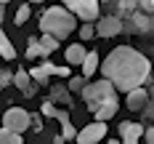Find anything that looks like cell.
<instances>
[{
    "instance_id": "1",
    "label": "cell",
    "mask_w": 154,
    "mask_h": 144,
    "mask_svg": "<svg viewBox=\"0 0 154 144\" xmlns=\"http://www.w3.org/2000/svg\"><path fill=\"white\" fill-rule=\"evenodd\" d=\"M101 75H104V80L112 83L114 91H125L128 94L133 88H141L149 80V75H152V62H149V56L141 53L138 48L117 46L104 59Z\"/></svg>"
},
{
    "instance_id": "2",
    "label": "cell",
    "mask_w": 154,
    "mask_h": 144,
    "mask_svg": "<svg viewBox=\"0 0 154 144\" xmlns=\"http://www.w3.org/2000/svg\"><path fill=\"white\" fill-rule=\"evenodd\" d=\"M75 27H77L75 16L69 14L64 5H51L40 16V30H43V35H51L53 40H64L66 35L75 32Z\"/></svg>"
},
{
    "instance_id": "3",
    "label": "cell",
    "mask_w": 154,
    "mask_h": 144,
    "mask_svg": "<svg viewBox=\"0 0 154 144\" xmlns=\"http://www.w3.org/2000/svg\"><path fill=\"white\" fill-rule=\"evenodd\" d=\"M80 94H82V99H85V104H88V110H91V112L101 110L104 104H109V101H114V99H117V91L112 88V83H109V80L85 83V88H82Z\"/></svg>"
},
{
    "instance_id": "4",
    "label": "cell",
    "mask_w": 154,
    "mask_h": 144,
    "mask_svg": "<svg viewBox=\"0 0 154 144\" xmlns=\"http://www.w3.org/2000/svg\"><path fill=\"white\" fill-rule=\"evenodd\" d=\"M64 8H66L72 16H80L85 24L98 21V16H101V8H98V3H96V0H66V5H64Z\"/></svg>"
},
{
    "instance_id": "5",
    "label": "cell",
    "mask_w": 154,
    "mask_h": 144,
    "mask_svg": "<svg viewBox=\"0 0 154 144\" xmlns=\"http://www.w3.org/2000/svg\"><path fill=\"white\" fill-rule=\"evenodd\" d=\"M3 128L5 131H11V133H24L27 128H29V112L21 110V107H8L5 115H3Z\"/></svg>"
},
{
    "instance_id": "6",
    "label": "cell",
    "mask_w": 154,
    "mask_h": 144,
    "mask_svg": "<svg viewBox=\"0 0 154 144\" xmlns=\"http://www.w3.org/2000/svg\"><path fill=\"white\" fill-rule=\"evenodd\" d=\"M154 30V21L152 16H143V14H133L130 19L122 21V35H138V37H149Z\"/></svg>"
},
{
    "instance_id": "7",
    "label": "cell",
    "mask_w": 154,
    "mask_h": 144,
    "mask_svg": "<svg viewBox=\"0 0 154 144\" xmlns=\"http://www.w3.org/2000/svg\"><path fill=\"white\" fill-rule=\"evenodd\" d=\"M93 32H96V37H117V35H122V21L109 14H101L98 21L93 24Z\"/></svg>"
},
{
    "instance_id": "8",
    "label": "cell",
    "mask_w": 154,
    "mask_h": 144,
    "mask_svg": "<svg viewBox=\"0 0 154 144\" xmlns=\"http://www.w3.org/2000/svg\"><path fill=\"white\" fill-rule=\"evenodd\" d=\"M104 136H106V123L93 120V123H88L82 131H77L75 142H77V144H96V142H101Z\"/></svg>"
},
{
    "instance_id": "9",
    "label": "cell",
    "mask_w": 154,
    "mask_h": 144,
    "mask_svg": "<svg viewBox=\"0 0 154 144\" xmlns=\"http://www.w3.org/2000/svg\"><path fill=\"white\" fill-rule=\"evenodd\" d=\"M48 75H61V78H72V72H69V67H53L51 62L40 64V67H35L29 72L32 80H37V83H48Z\"/></svg>"
},
{
    "instance_id": "10",
    "label": "cell",
    "mask_w": 154,
    "mask_h": 144,
    "mask_svg": "<svg viewBox=\"0 0 154 144\" xmlns=\"http://www.w3.org/2000/svg\"><path fill=\"white\" fill-rule=\"evenodd\" d=\"M143 136V126H141L138 120H133V123H120V142H128V144H138V139Z\"/></svg>"
},
{
    "instance_id": "11",
    "label": "cell",
    "mask_w": 154,
    "mask_h": 144,
    "mask_svg": "<svg viewBox=\"0 0 154 144\" xmlns=\"http://www.w3.org/2000/svg\"><path fill=\"white\" fill-rule=\"evenodd\" d=\"M149 101L152 99H149V91L146 88H133V91H128V96H125V104H128L130 112H141Z\"/></svg>"
},
{
    "instance_id": "12",
    "label": "cell",
    "mask_w": 154,
    "mask_h": 144,
    "mask_svg": "<svg viewBox=\"0 0 154 144\" xmlns=\"http://www.w3.org/2000/svg\"><path fill=\"white\" fill-rule=\"evenodd\" d=\"M53 107L56 104H66V107H72V94L66 91V85L64 83H56L53 88H51V99H48Z\"/></svg>"
},
{
    "instance_id": "13",
    "label": "cell",
    "mask_w": 154,
    "mask_h": 144,
    "mask_svg": "<svg viewBox=\"0 0 154 144\" xmlns=\"http://www.w3.org/2000/svg\"><path fill=\"white\" fill-rule=\"evenodd\" d=\"M85 46L82 43H72V46H66V64H82V59H85Z\"/></svg>"
},
{
    "instance_id": "14",
    "label": "cell",
    "mask_w": 154,
    "mask_h": 144,
    "mask_svg": "<svg viewBox=\"0 0 154 144\" xmlns=\"http://www.w3.org/2000/svg\"><path fill=\"white\" fill-rule=\"evenodd\" d=\"M80 67H82V78L88 80L93 75V72H96V69H98V51H88V53H85V59H82V64H80Z\"/></svg>"
},
{
    "instance_id": "15",
    "label": "cell",
    "mask_w": 154,
    "mask_h": 144,
    "mask_svg": "<svg viewBox=\"0 0 154 144\" xmlns=\"http://www.w3.org/2000/svg\"><path fill=\"white\" fill-rule=\"evenodd\" d=\"M117 110H120V101L114 99V101H109V104H104L101 110H96V112H93V117H96L98 123H106L109 117H114V115H117Z\"/></svg>"
},
{
    "instance_id": "16",
    "label": "cell",
    "mask_w": 154,
    "mask_h": 144,
    "mask_svg": "<svg viewBox=\"0 0 154 144\" xmlns=\"http://www.w3.org/2000/svg\"><path fill=\"white\" fill-rule=\"evenodd\" d=\"M14 83L19 91H24V94H32V78H29V72H24V69H19V72H14Z\"/></svg>"
},
{
    "instance_id": "17",
    "label": "cell",
    "mask_w": 154,
    "mask_h": 144,
    "mask_svg": "<svg viewBox=\"0 0 154 144\" xmlns=\"http://www.w3.org/2000/svg\"><path fill=\"white\" fill-rule=\"evenodd\" d=\"M37 43H40V48H43V53H53V51H56V48H59V40H53V37H51V35H40V37H37Z\"/></svg>"
},
{
    "instance_id": "18",
    "label": "cell",
    "mask_w": 154,
    "mask_h": 144,
    "mask_svg": "<svg viewBox=\"0 0 154 144\" xmlns=\"http://www.w3.org/2000/svg\"><path fill=\"white\" fill-rule=\"evenodd\" d=\"M0 56H3L5 62L16 59V48L11 46V40H8V37H3V40H0Z\"/></svg>"
},
{
    "instance_id": "19",
    "label": "cell",
    "mask_w": 154,
    "mask_h": 144,
    "mask_svg": "<svg viewBox=\"0 0 154 144\" xmlns=\"http://www.w3.org/2000/svg\"><path fill=\"white\" fill-rule=\"evenodd\" d=\"M27 59H40V56H45L43 53V48L37 43V37H29V46H27V53H24Z\"/></svg>"
},
{
    "instance_id": "20",
    "label": "cell",
    "mask_w": 154,
    "mask_h": 144,
    "mask_svg": "<svg viewBox=\"0 0 154 144\" xmlns=\"http://www.w3.org/2000/svg\"><path fill=\"white\" fill-rule=\"evenodd\" d=\"M0 144H24V142H21L19 133H11V131L0 128Z\"/></svg>"
},
{
    "instance_id": "21",
    "label": "cell",
    "mask_w": 154,
    "mask_h": 144,
    "mask_svg": "<svg viewBox=\"0 0 154 144\" xmlns=\"http://www.w3.org/2000/svg\"><path fill=\"white\" fill-rule=\"evenodd\" d=\"M85 83H88V80L82 78V75H77V78H69V85H66V91H69V94H72V91H75V94H80V91L85 88Z\"/></svg>"
},
{
    "instance_id": "22",
    "label": "cell",
    "mask_w": 154,
    "mask_h": 144,
    "mask_svg": "<svg viewBox=\"0 0 154 144\" xmlns=\"http://www.w3.org/2000/svg\"><path fill=\"white\" fill-rule=\"evenodd\" d=\"M27 19H29V5H19V11H16V19H14V21L19 24V27H21Z\"/></svg>"
},
{
    "instance_id": "23",
    "label": "cell",
    "mask_w": 154,
    "mask_h": 144,
    "mask_svg": "<svg viewBox=\"0 0 154 144\" xmlns=\"http://www.w3.org/2000/svg\"><path fill=\"white\" fill-rule=\"evenodd\" d=\"M11 80H14V72H11V69H3V67H0V91H3L5 85H11Z\"/></svg>"
},
{
    "instance_id": "24",
    "label": "cell",
    "mask_w": 154,
    "mask_h": 144,
    "mask_svg": "<svg viewBox=\"0 0 154 144\" xmlns=\"http://www.w3.org/2000/svg\"><path fill=\"white\" fill-rule=\"evenodd\" d=\"M77 136V131L72 123H61V139H75Z\"/></svg>"
},
{
    "instance_id": "25",
    "label": "cell",
    "mask_w": 154,
    "mask_h": 144,
    "mask_svg": "<svg viewBox=\"0 0 154 144\" xmlns=\"http://www.w3.org/2000/svg\"><path fill=\"white\" fill-rule=\"evenodd\" d=\"M80 37H82V40H91V37H96L93 24H82V27H80Z\"/></svg>"
},
{
    "instance_id": "26",
    "label": "cell",
    "mask_w": 154,
    "mask_h": 144,
    "mask_svg": "<svg viewBox=\"0 0 154 144\" xmlns=\"http://www.w3.org/2000/svg\"><path fill=\"white\" fill-rule=\"evenodd\" d=\"M154 117V107H152V101H149V104H146V107H143V110H141V126H143V120H152Z\"/></svg>"
},
{
    "instance_id": "27",
    "label": "cell",
    "mask_w": 154,
    "mask_h": 144,
    "mask_svg": "<svg viewBox=\"0 0 154 144\" xmlns=\"http://www.w3.org/2000/svg\"><path fill=\"white\" fill-rule=\"evenodd\" d=\"M40 115H45V117H53V115H56V107H53L51 101H45V104L40 107Z\"/></svg>"
},
{
    "instance_id": "28",
    "label": "cell",
    "mask_w": 154,
    "mask_h": 144,
    "mask_svg": "<svg viewBox=\"0 0 154 144\" xmlns=\"http://www.w3.org/2000/svg\"><path fill=\"white\" fill-rule=\"evenodd\" d=\"M138 8L143 11V16H149V14L154 11V3H152V0H141V3H138Z\"/></svg>"
},
{
    "instance_id": "29",
    "label": "cell",
    "mask_w": 154,
    "mask_h": 144,
    "mask_svg": "<svg viewBox=\"0 0 154 144\" xmlns=\"http://www.w3.org/2000/svg\"><path fill=\"white\" fill-rule=\"evenodd\" d=\"M53 117H56L59 123H69V115H66L64 110H56V115H53Z\"/></svg>"
},
{
    "instance_id": "30",
    "label": "cell",
    "mask_w": 154,
    "mask_h": 144,
    "mask_svg": "<svg viewBox=\"0 0 154 144\" xmlns=\"http://www.w3.org/2000/svg\"><path fill=\"white\" fill-rule=\"evenodd\" d=\"M3 14H5V3H0V24H3Z\"/></svg>"
},
{
    "instance_id": "31",
    "label": "cell",
    "mask_w": 154,
    "mask_h": 144,
    "mask_svg": "<svg viewBox=\"0 0 154 144\" xmlns=\"http://www.w3.org/2000/svg\"><path fill=\"white\" fill-rule=\"evenodd\" d=\"M3 37H5V32H3V27H0V40H3Z\"/></svg>"
},
{
    "instance_id": "32",
    "label": "cell",
    "mask_w": 154,
    "mask_h": 144,
    "mask_svg": "<svg viewBox=\"0 0 154 144\" xmlns=\"http://www.w3.org/2000/svg\"><path fill=\"white\" fill-rule=\"evenodd\" d=\"M106 144H120V142H114V139H109V142H106Z\"/></svg>"
}]
</instances>
